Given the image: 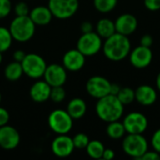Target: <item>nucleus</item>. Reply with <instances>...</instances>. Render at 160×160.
I'll list each match as a JSON object with an SVG mask.
<instances>
[{"instance_id": "1", "label": "nucleus", "mask_w": 160, "mask_h": 160, "mask_svg": "<svg viewBox=\"0 0 160 160\" xmlns=\"http://www.w3.org/2000/svg\"><path fill=\"white\" fill-rule=\"evenodd\" d=\"M102 51L106 58L111 61H121L128 57L131 51V43L128 37L114 33L112 36L105 38L102 45Z\"/></svg>"}, {"instance_id": "2", "label": "nucleus", "mask_w": 160, "mask_h": 160, "mask_svg": "<svg viewBox=\"0 0 160 160\" xmlns=\"http://www.w3.org/2000/svg\"><path fill=\"white\" fill-rule=\"evenodd\" d=\"M96 112L98 118L104 122L118 121L124 113V105L116 96L110 94L98 99Z\"/></svg>"}, {"instance_id": "3", "label": "nucleus", "mask_w": 160, "mask_h": 160, "mask_svg": "<svg viewBox=\"0 0 160 160\" xmlns=\"http://www.w3.org/2000/svg\"><path fill=\"white\" fill-rule=\"evenodd\" d=\"M8 29L13 39L18 42H26L33 38L36 31V24L29 15L16 16L11 21Z\"/></svg>"}, {"instance_id": "4", "label": "nucleus", "mask_w": 160, "mask_h": 160, "mask_svg": "<svg viewBox=\"0 0 160 160\" xmlns=\"http://www.w3.org/2000/svg\"><path fill=\"white\" fill-rule=\"evenodd\" d=\"M122 147L128 156L140 159L148 151V142L142 134H128L124 138Z\"/></svg>"}, {"instance_id": "5", "label": "nucleus", "mask_w": 160, "mask_h": 160, "mask_svg": "<svg viewBox=\"0 0 160 160\" xmlns=\"http://www.w3.org/2000/svg\"><path fill=\"white\" fill-rule=\"evenodd\" d=\"M21 64L22 67L23 74L34 80H38L43 77L47 68V64L44 58L37 53H26Z\"/></svg>"}, {"instance_id": "6", "label": "nucleus", "mask_w": 160, "mask_h": 160, "mask_svg": "<svg viewBox=\"0 0 160 160\" xmlns=\"http://www.w3.org/2000/svg\"><path fill=\"white\" fill-rule=\"evenodd\" d=\"M48 125L58 135L68 134L73 127V118L68 114L67 110H54L49 114Z\"/></svg>"}, {"instance_id": "7", "label": "nucleus", "mask_w": 160, "mask_h": 160, "mask_svg": "<svg viewBox=\"0 0 160 160\" xmlns=\"http://www.w3.org/2000/svg\"><path fill=\"white\" fill-rule=\"evenodd\" d=\"M102 38L97 32L82 34L77 41V49L85 56L96 55L102 49Z\"/></svg>"}, {"instance_id": "8", "label": "nucleus", "mask_w": 160, "mask_h": 160, "mask_svg": "<svg viewBox=\"0 0 160 160\" xmlns=\"http://www.w3.org/2000/svg\"><path fill=\"white\" fill-rule=\"evenodd\" d=\"M48 7L54 18L67 20L77 12L79 0H49Z\"/></svg>"}, {"instance_id": "9", "label": "nucleus", "mask_w": 160, "mask_h": 160, "mask_svg": "<svg viewBox=\"0 0 160 160\" xmlns=\"http://www.w3.org/2000/svg\"><path fill=\"white\" fill-rule=\"evenodd\" d=\"M123 125L128 134H142L148 128V119L142 112H132L125 116Z\"/></svg>"}, {"instance_id": "10", "label": "nucleus", "mask_w": 160, "mask_h": 160, "mask_svg": "<svg viewBox=\"0 0 160 160\" xmlns=\"http://www.w3.org/2000/svg\"><path fill=\"white\" fill-rule=\"evenodd\" d=\"M111 84L112 82L105 77L93 76L86 82L85 89L89 96L98 99L110 95Z\"/></svg>"}, {"instance_id": "11", "label": "nucleus", "mask_w": 160, "mask_h": 160, "mask_svg": "<svg viewBox=\"0 0 160 160\" xmlns=\"http://www.w3.org/2000/svg\"><path fill=\"white\" fill-rule=\"evenodd\" d=\"M129 60L134 68H145L152 63L153 52L151 48L140 45L130 51Z\"/></svg>"}, {"instance_id": "12", "label": "nucleus", "mask_w": 160, "mask_h": 160, "mask_svg": "<svg viewBox=\"0 0 160 160\" xmlns=\"http://www.w3.org/2000/svg\"><path fill=\"white\" fill-rule=\"evenodd\" d=\"M43 77L52 87L63 86L67 81V69L59 64H52L47 66Z\"/></svg>"}, {"instance_id": "13", "label": "nucleus", "mask_w": 160, "mask_h": 160, "mask_svg": "<svg viewBox=\"0 0 160 160\" xmlns=\"http://www.w3.org/2000/svg\"><path fill=\"white\" fill-rule=\"evenodd\" d=\"M51 147L53 155L58 158H68L75 149L72 138L67 134L58 135L56 138H54V140L52 142Z\"/></svg>"}, {"instance_id": "14", "label": "nucleus", "mask_w": 160, "mask_h": 160, "mask_svg": "<svg viewBox=\"0 0 160 160\" xmlns=\"http://www.w3.org/2000/svg\"><path fill=\"white\" fill-rule=\"evenodd\" d=\"M21 141L18 130L8 125L0 127V147L4 150H13Z\"/></svg>"}, {"instance_id": "15", "label": "nucleus", "mask_w": 160, "mask_h": 160, "mask_svg": "<svg viewBox=\"0 0 160 160\" xmlns=\"http://www.w3.org/2000/svg\"><path fill=\"white\" fill-rule=\"evenodd\" d=\"M62 62L67 70L75 72L81 70L84 67L85 56L78 49H72L64 54Z\"/></svg>"}, {"instance_id": "16", "label": "nucleus", "mask_w": 160, "mask_h": 160, "mask_svg": "<svg viewBox=\"0 0 160 160\" xmlns=\"http://www.w3.org/2000/svg\"><path fill=\"white\" fill-rule=\"evenodd\" d=\"M114 25L116 33L128 37L136 31L138 27V20L134 15L125 13L120 15L116 19V21L114 22Z\"/></svg>"}, {"instance_id": "17", "label": "nucleus", "mask_w": 160, "mask_h": 160, "mask_svg": "<svg viewBox=\"0 0 160 160\" xmlns=\"http://www.w3.org/2000/svg\"><path fill=\"white\" fill-rule=\"evenodd\" d=\"M51 90L52 86L49 83H47L44 80H38L36 82H34L33 85L30 87L29 95L34 102L42 103L50 99Z\"/></svg>"}, {"instance_id": "18", "label": "nucleus", "mask_w": 160, "mask_h": 160, "mask_svg": "<svg viewBox=\"0 0 160 160\" xmlns=\"http://www.w3.org/2000/svg\"><path fill=\"white\" fill-rule=\"evenodd\" d=\"M158 99V93L154 87L148 84L140 85L135 90V100L142 106H151Z\"/></svg>"}, {"instance_id": "19", "label": "nucleus", "mask_w": 160, "mask_h": 160, "mask_svg": "<svg viewBox=\"0 0 160 160\" xmlns=\"http://www.w3.org/2000/svg\"><path fill=\"white\" fill-rule=\"evenodd\" d=\"M29 17L36 25L42 26L49 24L53 16L48 6H38L30 10Z\"/></svg>"}, {"instance_id": "20", "label": "nucleus", "mask_w": 160, "mask_h": 160, "mask_svg": "<svg viewBox=\"0 0 160 160\" xmlns=\"http://www.w3.org/2000/svg\"><path fill=\"white\" fill-rule=\"evenodd\" d=\"M87 110V105L82 98H72L67 106V112L73 118V120L81 119L84 116Z\"/></svg>"}, {"instance_id": "21", "label": "nucleus", "mask_w": 160, "mask_h": 160, "mask_svg": "<svg viewBox=\"0 0 160 160\" xmlns=\"http://www.w3.org/2000/svg\"><path fill=\"white\" fill-rule=\"evenodd\" d=\"M96 32L102 38H107L111 36H112L115 31V25L114 22H112L110 19H100L97 25H96Z\"/></svg>"}, {"instance_id": "22", "label": "nucleus", "mask_w": 160, "mask_h": 160, "mask_svg": "<svg viewBox=\"0 0 160 160\" xmlns=\"http://www.w3.org/2000/svg\"><path fill=\"white\" fill-rule=\"evenodd\" d=\"M22 74H23V70H22V64L17 61L10 62L8 65H7L4 70L5 78L10 82H16L20 80Z\"/></svg>"}, {"instance_id": "23", "label": "nucleus", "mask_w": 160, "mask_h": 160, "mask_svg": "<svg viewBox=\"0 0 160 160\" xmlns=\"http://www.w3.org/2000/svg\"><path fill=\"white\" fill-rule=\"evenodd\" d=\"M106 132H107V135L111 139L119 140V139H122L125 136L126 129H125V127H124L123 123L119 122V120H118V121L110 122L109 125L107 126Z\"/></svg>"}, {"instance_id": "24", "label": "nucleus", "mask_w": 160, "mask_h": 160, "mask_svg": "<svg viewBox=\"0 0 160 160\" xmlns=\"http://www.w3.org/2000/svg\"><path fill=\"white\" fill-rule=\"evenodd\" d=\"M85 149H86L87 155L90 158H95V159H99V158H102V155L105 150V147L100 141L94 140V141L89 142Z\"/></svg>"}, {"instance_id": "25", "label": "nucleus", "mask_w": 160, "mask_h": 160, "mask_svg": "<svg viewBox=\"0 0 160 160\" xmlns=\"http://www.w3.org/2000/svg\"><path fill=\"white\" fill-rule=\"evenodd\" d=\"M13 38L8 28L0 26V52H4L8 51L12 44Z\"/></svg>"}, {"instance_id": "26", "label": "nucleus", "mask_w": 160, "mask_h": 160, "mask_svg": "<svg viewBox=\"0 0 160 160\" xmlns=\"http://www.w3.org/2000/svg\"><path fill=\"white\" fill-rule=\"evenodd\" d=\"M118 0H94L96 9L101 13H109L115 8Z\"/></svg>"}, {"instance_id": "27", "label": "nucleus", "mask_w": 160, "mask_h": 160, "mask_svg": "<svg viewBox=\"0 0 160 160\" xmlns=\"http://www.w3.org/2000/svg\"><path fill=\"white\" fill-rule=\"evenodd\" d=\"M116 97L124 106L131 104L135 100V90L130 87H121Z\"/></svg>"}, {"instance_id": "28", "label": "nucleus", "mask_w": 160, "mask_h": 160, "mask_svg": "<svg viewBox=\"0 0 160 160\" xmlns=\"http://www.w3.org/2000/svg\"><path fill=\"white\" fill-rule=\"evenodd\" d=\"M66 98V91L63 86H54L52 87L50 99L55 103H60Z\"/></svg>"}, {"instance_id": "29", "label": "nucleus", "mask_w": 160, "mask_h": 160, "mask_svg": "<svg viewBox=\"0 0 160 160\" xmlns=\"http://www.w3.org/2000/svg\"><path fill=\"white\" fill-rule=\"evenodd\" d=\"M73 143L75 148L77 149H85L86 146L88 145L90 140L88 138V136L84 133H78L76 134L73 138Z\"/></svg>"}, {"instance_id": "30", "label": "nucleus", "mask_w": 160, "mask_h": 160, "mask_svg": "<svg viewBox=\"0 0 160 160\" xmlns=\"http://www.w3.org/2000/svg\"><path fill=\"white\" fill-rule=\"evenodd\" d=\"M12 9L10 0H0V19H4L9 15Z\"/></svg>"}, {"instance_id": "31", "label": "nucleus", "mask_w": 160, "mask_h": 160, "mask_svg": "<svg viewBox=\"0 0 160 160\" xmlns=\"http://www.w3.org/2000/svg\"><path fill=\"white\" fill-rule=\"evenodd\" d=\"M14 12H15L16 16H27V15H29L30 9H29L28 5L24 1H21L15 5Z\"/></svg>"}, {"instance_id": "32", "label": "nucleus", "mask_w": 160, "mask_h": 160, "mask_svg": "<svg viewBox=\"0 0 160 160\" xmlns=\"http://www.w3.org/2000/svg\"><path fill=\"white\" fill-rule=\"evenodd\" d=\"M151 144L156 152L160 154V128L156 130L151 139Z\"/></svg>"}, {"instance_id": "33", "label": "nucleus", "mask_w": 160, "mask_h": 160, "mask_svg": "<svg viewBox=\"0 0 160 160\" xmlns=\"http://www.w3.org/2000/svg\"><path fill=\"white\" fill-rule=\"evenodd\" d=\"M144 6L151 11H157L160 9V0H144Z\"/></svg>"}, {"instance_id": "34", "label": "nucleus", "mask_w": 160, "mask_h": 160, "mask_svg": "<svg viewBox=\"0 0 160 160\" xmlns=\"http://www.w3.org/2000/svg\"><path fill=\"white\" fill-rule=\"evenodd\" d=\"M9 121V113L5 109L0 107V127H3L5 125H8Z\"/></svg>"}, {"instance_id": "35", "label": "nucleus", "mask_w": 160, "mask_h": 160, "mask_svg": "<svg viewBox=\"0 0 160 160\" xmlns=\"http://www.w3.org/2000/svg\"><path fill=\"white\" fill-rule=\"evenodd\" d=\"M140 159L142 160H158L160 159V154L158 152L154 151H147L146 153H144Z\"/></svg>"}, {"instance_id": "36", "label": "nucleus", "mask_w": 160, "mask_h": 160, "mask_svg": "<svg viewBox=\"0 0 160 160\" xmlns=\"http://www.w3.org/2000/svg\"><path fill=\"white\" fill-rule=\"evenodd\" d=\"M153 42H154V39H153L152 36H150V35H143L141 38V45L144 46V47L151 48L153 45Z\"/></svg>"}, {"instance_id": "37", "label": "nucleus", "mask_w": 160, "mask_h": 160, "mask_svg": "<svg viewBox=\"0 0 160 160\" xmlns=\"http://www.w3.org/2000/svg\"><path fill=\"white\" fill-rule=\"evenodd\" d=\"M93 29H94L93 24L90 22H83L81 24V31L82 32V34L93 32Z\"/></svg>"}, {"instance_id": "38", "label": "nucleus", "mask_w": 160, "mask_h": 160, "mask_svg": "<svg viewBox=\"0 0 160 160\" xmlns=\"http://www.w3.org/2000/svg\"><path fill=\"white\" fill-rule=\"evenodd\" d=\"M25 55H26V53L23 51L17 50V51H15L13 52V59H14V61H17V62L21 63L23 60V58L25 57Z\"/></svg>"}, {"instance_id": "39", "label": "nucleus", "mask_w": 160, "mask_h": 160, "mask_svg": "<svg viewBox=\"0 0 160 160\" xmlns=\"http://www.w3.org/2000/svg\"><path fill=\"white\" fill-rule=\"evenodd\" d=\"M114 157H115V153L112 149H105L103 152V155H102V158L105 160L113 159Z\"/></svg>"}, {"instance_id": "40", "label": "nucleus", "mask_w": 160, "mask_h": 160, "mask_svg": "<svg viewBox=\"0 0 160 160\" xmlns=\"http://www.w3.org/2000/svg\"><path fill=\"white\" fill-rule=\"evenodd\" d=\"M120 89H121V87H120L119 84H117V83H112L111 84V92H110V94L111 95H113V96H117V94L119 93Z\"/></svg>"}, {"instance_id": "41", "label": "nucleus", "mask_w": 160, "mask_h": 160, "mask_svg": "<svg viewBox=\"0 0 160 160\" xmlns=\"http://www.w3.org/2000/svg\"><path fill=\"white\" fill-rule=\"evenodd\" d=\"M156 82H157V87H158V91L160 92V72L158 73V77H157V81H156Z\"/></svg>"}, {"instance_id": "42", "label": "nucleus", "mask_w": 160, "mask_h": 160, "mask_svg": "<svg viewBox=\"0 0 160 160\" xmlns=\"http://www.w3.org/2000/svg\"><path fill=\"white\" fill-rule=\"evenodd\" d=\"M2 60H3V55H2V52H0V64L2 63Z\"/></svg>"}, {"instance_id": "43", "label": "nucleus", "mask_w": 160, "mask_h": 160, "mask_svg": "<svg viewBox=\"0 0 160 160\" xmlns=\"http://www.w3.org/2000/svg\"><path fill=\"white\" fill-rule=\"evenodd\" d=\"M1 100H2V96H1V93H0V103H1Z\"/></svg>"}]
</instances>
